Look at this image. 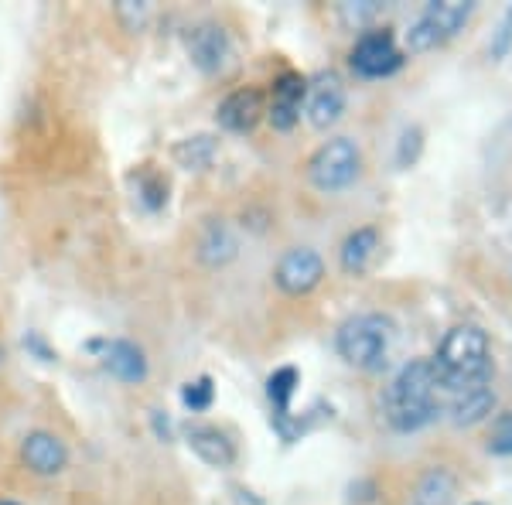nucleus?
Listing matches in <instances>:
<instances>
[{
  "label": "nucleus",
  "instance_id": "nucleus-1",
  "mask_svg": "<svg viewBox=\"0 0 512 505\" xmlns=\"http://www.w3.org/2000/svg\"><path fill=\"white\" fill-rule=\"evenodd\" d=\"M441 407H444V389L434 359L407 362L383 393L386 420L396 430H403V434L427 427L441 413Z\"/></svg>",
  "mask_w": 512,
  "mask_h": 505
},
{
  "label": "nucleus",
  "instance_id": "nucleus-2",
  "mask_svg": "<svg viewBox=\"0 0 512 505\" xmlns=\"http://www.w3.org/2000/svg\"><path fill=\"white\" fill-rule=\"evenodd\" d=\"M437 376H441L444 396H458L468 389L489 386L492 359H489V335L475 325H458L444 335L441 352L434 359Z\"/></svg>",
  "mask_w": 512,
  "mask_h": 505
},
{
  "label": "nucleus",
  "instance_id": "nucleus-3",
  "mask_svg": "<svg viewBox=\"0 0 512 505\" xmlns=\"http://www.w3.org/2000/svg\"><path fill=\"white\" fill-rule=\"evenodd\" d=\"M338 355H342L349 366L376 372L386 366V355L393 345V321L383 314H355L338 328Z\"/></svg>",
  "mask_w": 512,
  "mask_h": 505
},
{
  "label": "nucleus",
  "instance_id": "nucleus-4",
  "mask_svg": "<svg viewBox=\"0 0 512 505\" xmlns=\"http://www.w3.org/2000/svg\"><path fill=\"white\" fill-rule=\"evenodd\" d=\"M468 18H472V4L468 0H431L424 7V14L414 21V28H410L407 48L410 52H427V48L444 45V41L465 28Z\"/></svg>",
  "mask_w": 512,
  "mask_h": 505
},
{
  "label": "nucleus",
  "instance_id": "nucleus-5",
  "mask_svg": "<svg viewBox=\"0 0 512 505\" xmlns=\"http://www.w3.org/2000/svg\"><path fill=\"white\" fill-rule=\"evenodd\" d=\"M359 168H362V154L355 147V140L335 137L315 151L308 164V175L321 192H342V188H349L359 178Z\"/></svg>",
  "mask_w": 512,
  "mask_h": 505
},
{
  "label": "nucleus",
  "instance_id": "nucleus-6",
  "mask_svg": "<svg viewBox=\"0 0 512 505\" xmlns=\"http://www.w3.org/2000/svg\"><path fill=\"white\" fill-rule=\"evenodd\" d=\"M349 62L362 79H383V76H393L403 65V52L396 48V38L386 28L366 31V35L355 41Z\"/></svg>",
  "mask_w": 512,
  "mask_h": 505
},
{
  "label": "nucleus",
  "instance_id": "nucleus-7",
  "mask_svg": "<svg viewBox=\"0 0 512 505\" xmlns=\"http://www.w3.org/2000/svg\"><path fill=\"white\" fill-rule=\"evenodd\" d=\"M321 277H325V263H321V256L315 250H308V246L287 250L284 256H280V263L274 270L277 287L284 294H294V297L311 294L321 284Z\"/></svg>",
  "mask_w": 512,
  "mask_h": 505
},
{
  "label": "nucleus",
  "instance_id": "nucleus-8",
  "mask_svg": "<svg viewBox=\"0 0 512 505\" xmlns=\"http://www.w3.org/2000/svg\"><path fill=\"white\" fill-rule=\"evenodd\" d=\"M89 349H99V359H103L106 372H113L120 383H144L147 379V355L140 345L127 342V338H117V342H93Z\"/></svg>",
  "mask_w": 512,
  "mask_h": 505
},
{
  "label": "nucleus",
  "instance_id": "nucleus-9",
  "mask_svg": "<svg viewBox=\"0 0 512 505\" xmlns=\"http://www.w3.org/2000/svg\"><path fill=\"white\" fill-rule=\"evenodd\" d=\"M345 113V86L335 72H325L308 86V117L318 130L332 127Z\"/></svg>",
  "mask_w": 512,
  "mask_h": 505
},
{
  "label": "nucleus",
  "instance_id": "nucleus-10",
  "mask_svg": "<svg viewBox=\"0 0 512 505\" xmlns=\"http://www.w3.org/2000/svg\"><path fill=\"white\" fill-rule=\"evenodd\" d=\"M308 96V79L297 72H284L274 82V99H270L267 117L277 130H294V123L301 120V103Z\"/></svg>",
  "mask_w": 512,
  "mask_h": 505
},
{
  "label": "nucleus",
  "instance_id": "nucleus-11",
  "mask_svg": "<svg viewBox=\"0 0 512 505\" xmlns=\"http://www.w3.org/2000/svg\"><path fill=\"white\" fill-rule=\"evenodd\" d=\"M21 458L35 475H59V471L69 465V451L55 434L48 430H35V434L24 437L21 444Z\"/></svg>",
  "mask_w": 512,
  "mask_h": 505
},
{
  "label": "nucleus",
  "instance_id": "nucleus-12",
  "mask_svg": "<svg viewBox=\"0 0 512 505\" xmlns=\"http://www.w3.org/2000/svg\"><path fill=\"white\" fill-rule=\"evenodd\" d=\"M188 52H192V62L202 72H222L229 62V38L219 24H202V28L192 31L188 38Z\"/></svg>",
  "mask_w": 512,
  "mask_h": 505
},
{
  "label": "nucleus",
  "instance_id": "nucleus-13",
  "mask_svg": "<svg viewBox=\"0 0 512 505\" xmlns=\"http://www.w3.org/2000/svg\"><path fill=\"white\" fill-rule=\"evenodd\" d=\"M216 117L222 127L233 130V134H246V130H253L263 117V96L256 93V89H236V93H229L219 103Z\"/></svg>",
  "mask_w": 512,
  "mask_h": 505
},
{
  "label": "nucleus",
  "instance_id": "nucleus-14",
  "mask_svg": "<svg viewBox=\"0 0 512 505\" xmlns=\"http://www.w3.org/2000/svg\"><path fill=\"white\" fill-rule=\"evenodd\" d=\"M185 437H188V447H192V451L205 461V465L229 468L236 461V447H233V441H229V437L222 434L219 427L195 424V427L185 430Z\"/></svg>",
  "mask_w": 512,
  "mask_h": 505
},
{
  "label": "nucleus",
  "instance_id": "nucleus-15",
  "mask_svg": "<svg viewBox=\"0 0 512 505\" xmlns=\"http://www.w3.org/2000/svg\"><path fill=\"white\" fill-rule=\"evenodd\" d=\"M379 253V233L373 226L366 229H355V233L342 243V253H338V260H342V270L352 273V277H359V273H366L373 267Z\"/></svg>",
  "mask_w": 512,
  "mask_h": 505
},
{
  "label": "nucleus",
  "instance_id": "nucleus-16",
  "mask_svg": "<svg viewBox=\"0 0 512 505\" xmlns=\"http://www.w3.org/2000/svg\"><path fill=\"white\" fill-rule=\"evenodd\" d=\"M448 410H451L454 424H478V420H485L495 410L492 386H478V389H468V393L451 396Z\"/></svg>",
  "mask_w": 512,
  "mask_h": 505
},
{
  "label": "nucleus",
  "instance_id": "nucleus-17",
  "mask_svg": "<svg viewBox=\"0 0 512 505\" xmlns=\"http://www.w3.org/2000/svg\"><path fill=\"white\" fill-rule=\"evenodd\" d=\"M297 383H301V376H297L294 366L277 369L274 376L267 379V396H270V403H274V417L280 430L287 427V417H291V400H294Z\"/></svg>",
  "mask_w": 512,
  "mask_h": 505
},
{
  "label": "nucleus",
  "instance_id": "nucleus-18",
  "mask_svg": "<svg viewBox=\"0 0 512 505\" xmlns=\"http://www.w3.org/2000/svg\"><path fill=\"white\" fill-rule=\"evenodd\" d=\"M198 256H202V263H209V267H222V263H229L236 256V239L229 233L222 222H212L209 229L202 233V243H198Z\"/></svg>",
  "mask_w": 512,
  "mask_h": 505
},
{
  "label": "nucleus",
  "instance_id": "nucleus-19",
  "mask_svg": "<svg viewBox=\"0 0 512 505\" xmlns=\"http://www.w3.org/2000/svg\"><path fill=\"white\" fill-rule=\"evenodd\" d=\"M216 140L212 137H205V134H198V137H188V140H181V144H175V161L181 164V168H188V171H205V168H212V161H216Z\"/></svg>",
  "mask_w": 512,
  "mask_h": 505
},
{
  "label": "nucleus",
  "instance_id": "nucleus-20",
  "mask_svg": "<svg viewBox=\"0 0 512 505\" xmlns=\"http://www.w3.org/2000/svg\"><path fill=\"white\" fill-rule=\"evenodd\" d=\"M137 181V195H140V202L147 205L151 212H158L164 209V202H168V181H164L158 171H151V168H144L140 175H134Z\"/></svg>",
  "mask_w": 512,
  "mask_h": 505
},
{
  "label": "nucleus",
  "instance_id": "nucleus-21",
  "mask_svg": "<svg viewBox=\"0 0 512 505\" xmlns=\"http://www.w3.org/2000/svg\"><path fill=\"white\" fill-rule=\"evenodd\" d=\"M454 492V482L451 475L444 468H434L424 475V482H420V505H444L451 499Z\"/></svg>",
  "mask_w": 512,
  "mask_h": 505
},
{
  "label": "nucleus",
  "instance_id": "nucleus-22",
  "mask_svg": "<svg viewBox=\"0 0 512 505\" xmlns=\"http://www.w3.org/2000/svg\"><path fill=\"white\" fill-rule=\"evenodd\" d=\"M181 400H185L188 410H209L212 400H216V386H212L209 376H198L192 379V383H185V389H181Z\"/></svg>",
  "mask_w": 512,
  "mask_h": 505
},
{
  "label": "nucleus",
  "instance_id": "nucleus-23",
  "mask_svg": "<svg viewBox=\"0 0 512 505\" xmlns=\"http://www.w3.org/2000/svg\"><path fill=\"white\" fill-rule=\"evenodd\" d=\"M379 11H383V4H376V0H359V4H342V21H345V24H355V28H362V24L373 21Z\"/></svg>",
  "mask_w": 512,
  "mask_h": 505
},
{
  "label": "nucleus",
  "instance_id": "nucleus-24",
  "mask_svg": "<svg viewBox=\"0 0 512 505\" xmlns=\"http://www.w3.org/2000/svg\"><path fill=\"white\" fill-rule=\"evenodd\" d=\"M489 451H495V454H512V413H502V417L495 420Z\"/></svg>",
  "mask_w": 512,
  "mask_h": 505
},
{
  "label": "nucleus",
  "instance_id": "nucleus-25",
  "mask_svg": "<svg viewBox=\"0 0 512 505\" xmlns=\"http://www.w3.org/2000/svg\"><path fill=\"white\" fill-rule=\"evenodd\" d=\"M420 140H424V134H420V127L403 130V137H400V154H396V164H400V168H410V164L417 161Z\"/></svg>",
  "mask_w": 512,
  "mask_h": 505
},
{
  "label": "nucleus",
  "instance_id": "nucleus-26",
  "mask_svg": "<svg viewBox=\"0 0 512 505\" xmlns=\"http://www.w3.org/2000/svg\"><path fill=\"white\" fill-rule=\"evenodd\" d=\"M24 349L28 352H35L41 362H55V352L45 345V338L38 335V331H28V338H24Z\"/></svg>",
  "mask_w": 512,
  "mask_h": 505
},
{
  "label": "nucleus",
  "instance_id": "nucleus-27",
  "mask_svg": "<svg viewBox=\"0 0 512 505\" xmlns=\"http://www.w3.org/2000/svg\"><path fill=\"white\" fill-rule=\"evenodd\" d=\"M509 41H512V11L506 14V21H502L499 38L492 41V55H495V59H502V55L509 52Z\"/></svg>",
  "mask_w": 512,
  "mask_h": 505
},
{
  "label": "nucleus",
  "instance_id": "nucleus-28",
  "mask_svg": "<svg viewBox=\"0 0 512 505\" xmlns=\"http://www.w3.org/2000/svg\"><path fill=\"white\" fill-rule=\"evenodd\" d=\"M0 505H14V502H0Z\"/></svg>",
  "mask_w": 512,
  "mask_h": 505
},
{
  "label": "nucleus",
  "instance_id": "nucleus-29",
  "mask_svg": "<svg viewBox=\"0 0 512 505\" xmlns=\"http://www.w3.org/2000/svg\"><path fill=\"white\" fill-rule=\"evenodd\" d=\"M472 505H485V502H472Z\"/></svg>",
  "mask_w": 512,
  "mask_h": 505
}]
</instances>
